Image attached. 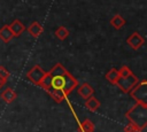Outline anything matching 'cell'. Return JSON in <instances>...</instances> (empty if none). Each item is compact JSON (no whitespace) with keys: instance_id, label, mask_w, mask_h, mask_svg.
Segmentation results:
<instances>
[{"instance_id":"cell-2","label":"cell","mask_w":147,"mask_h":132,"mask_svg":"<svg viewBox=\"0 0 147 132\" xmlns=\"http://www.w3.org/2000/svg\"><path fill=\"white\" fill-rule=\"evenodd\" d=\"M125 117L140 130H144L147 126V106L141 103H136L126 114Z\"/></svg>"},{"instance_id":"cell-4","label":"cell","mask_w":147,"mask_h":132,"mask_svg":"<svg viewBox=\"0 0 147 132\" xmlns=\"http://www.w3.org/2000/svg\"><path fill=\"white\" fill-rule=\"evenodd\" d=\"M138 81H139L138 77L132 72V73L129 75L127 77H119V79H118V81H117L116 85L121 88L122 92L129 93V92L138 84Z\"/></svg>"},{"instance_id":"cell-5","label":"cell","mask_w":147,"mask_h":132,"mask_svg":"<svg viewBox=\"0 0 147 132\" xmlns=\"http://www.w3.org/2000/svg\"><path fill=\"white\" fill-rule=\"evenodd\" d=\"M45 75H46V71H45L44 69H41L40 65L36 64L34 67H32V68L26 72V78H28L32 84H34V85L38 86Z\"/></svg>"},{"instance_id":"cell-8","label":"cell","mask_w":147,"mask_h":132,"mask_svg":"<svg viewBox=\"0 0 147 132\" xmlns=\"http://www.w3.org/2000/svg\"><path fill=\"white\" fill-rule=\"evenodd\" d=\"M0 96H1V100H2L3 102H6V103H11V102L17 98V94H16V92H15L11 87H6V88L1 92Z\"/></svg>"},{"instance_id":"cell-18","label":"cell","mask_w":147,"mask_h":132,"mask_svg":"<svg viewBox=\"0 0 147 132\" xmlns=\"http://www.w3.org/2000/svg\"><path fill=\"white\" fill-rule=\"evenodd\" d=\"M118 71H119V77H127L129 75L132 73V70L127 65H123Z\"/></svg>"},{"instance_id":"cell-3","label":"cell","mask_w":147,"mask_h":132,"mask_svg":"<svg viewBox=\"0 0 147 132\" xmlns=\"http://www.w3.org/2000/svg\"><path fill=\"white\" fill-rule=\"evenodd\" d=\"M130 94L138 103L147 106V81L144 80L141 83H138L130 91Z\"/></svg>"},{"instance_id":"cell-11","label":"cell","mask_w":147,"mask_h":132,"mask_svg":"<svg viewBox=\"0 0 147 132\" xmlns=\"http://www.w3.org/2000/svg\"><path fill=\"white\" fill-rule=\"evenodd\" d=\"M14 34L13 32L10 31L9 29V25L8 24H5L2 28H0V39L3 41V42H9L11 39H13Z\"/></svg>"},{"instance_id":"cell-10","label":"cell","mask_w":147,"mask_h":132,"mask_svg":"<svg viewBox=\"0 0 147 132\" xmlns=\"http://www.w3.org/2000/svg\"><path fill=\"white\" fill-rule=\"evenodd\" d=\"M28 32H29L32 37L37 38V37H39V36L44 32V28H42V25H41L39 22L34 21V22H32V23L28 26Z\"/></svg>"},{"instance_id":"cell-6","label":"cell","mask_w":147,"mask_h":132,"mask_svg":"<svg viewBox=\"0 0 147 132\" xmlns=\"http://www.w3.org/2000/svg\"><path fill=\"white\" fill-rule=\"evenodd\" d=\"M144 42H145V40H144L142 36H141L140 33H138V32L131 33V34L127 37V39H126V44H127L132 49H134V51L139 49V48L144 45Z\"/></svg>"},{"instance_id":"cell-12","label":"cell","mask_w":147,"mask_h":132,"mask_svg":"<svg viewBox=\"0 0 147 132\" xmlns=\"http://www.w3.org/2000/svg\"><path fill=\"white\" fill-rule=\"evenodd\" d=\"M100 106H101V103H100V101L95 98V96H90V98H87L86 99V101H85V107L90 110V111H95V110H98L99 108H100Z\"/></svg>"},{"instance_id":"cell-13","label":"cell","mask_w":147,"mask_h":132,"mask_svg":"<svg viewBox=\"0 0 147 132\" xmlns=\"http://www.w3.org/2000/svg\"><path fill=\"white\" fill-rule=\"evenodd\" d=\"M106 79L111 84V85H116L118 79H119V71L116 68H111L107 73H106Z\"/></svg>"},{"instance_id":"cell-16","label":"cell","mask_w":147,"mask_h":132,"mask_svg":"<svg viewBox=\"0 0 147 132\" xmlns=\"http://www.w3.org/2000/svg\"><path fill=\"white\" fill-rule=\"evenodd\" d=\"M55 36H56L57 39L64 40V39H67L68 36H69V30H68L65 26L61 25V26H59V28L55 30Z\"/></svg>"},{"instance_id":"cell-15","label":"cell","mask_w":147,"mask_h":132,"mask_svg":"<svg viewBox=\"0 0 147 132\" xmlns=\"http://www.w3.org/2000/svg\"><path fill=\"white\" fill-rule=\"evenodd\" d=\"M94 129H95V125H94V123H93L92 121H90V119H85V121L82 123L80 127H79L80 132H94Z\"/></svg>"},{"instance_id":"cell-17","label":"cell","mask_w":147,"mask_h":132,"mask_svg":"<svg viewBox=\"0 0 147 132\" xmlns=\"http://www.w3.org/2000/svg\"><path fill=\"white\" fill-rule=\"evenodd\" d=\"M9 76H10V72H9L5 67L0 65V78H1L5 83H7V80H8Z\"/></svg>"},{"instance_id":"cell-7","label":"cell","mask_w":147,"mask_h":132,"mask_svg":"<svg viewBox=\"0 0 147 132\" xmlns=\"http://www.w3.org/2000/svg\"><path fill=\"white\" fill-rule=\"evenodd\" d=\"M78 94L80 98H83L84 100H86L87 98L92 96L94 94V88L88 84V83H83L78 86V90H77Z\"/></svg>"},{"instance_id":"cell-9","label":"cell","mask_w":147,"mask_h":132,"mask_svg":"<svg viewBox=\"0 0 147 132\" xmlns=\"http://www.w3.org/2000/svg\"><path fill=\"white\" fill-rule=\"evenodd\" d=\"M9 29H10V31L13 32L14 37H20V36L24 32L25 26H24V24H23L21 21H18V20H14V21L9 24Z\"/></svg>"},{"instance_id":"cell-1","label":"cell","mask_w":147,"mask_h":132,"mask_svg":"<svg viewBox=\"0 0 147 132\" xmlns=\"http://www.w3.org/2000/svg\"><path fill=\"white\" fill-rule=\"evenodd\" d=\"M48 73L51 76V86L48 90L61 91L65 96H68L78 86V80L61 63H56Z\"/></svg>"},{"instance_id":"cell-14","label":"cell","mask_w":147,"mask_h":132,"mask_svg":"<svg viewBox=\"0 0 147 132\" xmlns=\"http://www.w3.org/2000/svg\"><path fill=\"white\" fill-rule=\"evenodd\" d=\"M125 23H126L125 18H124L122 15H119V14L114 15V16L111 17V20H110V24H111L116 30L122 29V28L125 25Z\"/></svg>"},{"instance_id":"cell-20","label":"cell","mask_w":147,"mask_h":132,"mask_svg":"<svg viewBox=\"0 0 147 132\" xmlns=\"http://www.w3.org/2000/svg\"><path fill=\"white\" fill-rule=\"evenodd\" d=\"M3 84H5V81H3V80H2L1 78H0V88L2 87V85H3Z\"/></svg>"},{"instance_id":"cell-19","label":"cell","mask_w":147,"mask_h":132,"mask_svg":"<svg viewBox=\"0 0 147 132\" xmlns=\"http://www.w3.org/2000/svg\"><path fill=\"white\" fill-rule=\"evenodd\" d=\"M131 132H142V130H140V129H138V127H137V129H134V130H133V131H131Z\"/></svg>"}]
</instances>
